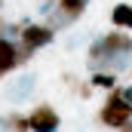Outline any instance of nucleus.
<instances>
[{
  "label": "nucleus",
  "instance_id": "obj_1",
  "mask_svg": "<svg viewBox=\"0 0 132 132\" xmlns=\"http://www.w3.org/2000/svg\"><path fill=\"white\" fill-rule=\"evenodd\" d=\"M132 120V104H126V101L120 98V92H117V86L108 92V98H104V104L98 108V123L101 126H111V129H120L123 123H129Z\"/></svg>",
  "mask_w": 132,
  "mask_h": 132
},
{
  "label": "nucleus",
  "instance_id": "obj_2",
  "mask_svg": "<svg viewBox=\"0 0 132 132\" xmlns=\"http://www.w3.org/2000/svg\"><path fill=\"white\" fill-rule=\"evenodd\" d=\"M62 117L52 104H34L28 111V129L31 132H59Z\"/></svg>",
  "mask_w": 132,
  "mask_h": 132
},
{
  "label": "nucleus",
  "instance_id": "obj_3",
  "mask_svg": "<svg viewBox=\"0 0 132 132\" xmlns=\"http://www.w3.org/2000/svg\"><path fill=\"white\" fill-rule=\"evenodd\" d=\"M19 40L28 43L31 49H43V46H49V43L55 40V31L46 28V25H34V22H28V25L22 28V34H19Z\"/></svg>",
  "mask_w": 132,
  "mask_h": 132
},
{
  "label": "nucleus",
  "instance_id": "obj_4",
  "mask_svg": "<svg viewBox=\"0 0 132 132\" xmlns=\"http://www.w3.org/2000/svg\"><path fill=\"white\" fill-rule=\"evenodd\" d=\"M34 86H37V74H22V77L15 80V86L6 89V98L9 101H25L28 95H31Z\"/></svg>",
  "mask_w": 132,
  "mask_h": 132
},
{
  "label": "nucleus",
  "instance_id": "obj_5",
  "mask_svg": "<svg viewBox=\"0 0 132 132\" xmlns=\"http://www.w3.org/2000/svg\"><path fill=\"white\" fill-rule=\"evenodd\" d=\"M15 40L0 37V77H6L9 71H15Z\"/></svg>",
  "mask_w": 132,
  "mask_h": 132
},
{
  "label": "nucleus",
  "instance_id": "obj_6",
  "mask_svg": "<svg viewBox=\"0 0 132 132\" xmlns=\"http://www.w3.org/2000/svg\"><path fill=\"white\" fill-rule=\"evenodd\" d=\"M0 129L3 132H31L28 129V114H22V111L3 114V117H0Z\"/></svg>",
  "mask_w": 132,
  "mask_h": 132
},
{
  "label": "nucleus",
  "instance_id": "obj_7",
  "mask_svg": "<svg viewBox=\"0 0 132 132\" xmlns=\"http://www.w3.org/2000/svg\"><path fill=\"white\" fill-rule=\"evenodd\" d=\"M111 25L132 34V3H117V6L111 9Z\"/></svg>",
  "mask_w": 132,
  "mask_h": 132
},
{
  "label": "nucleus",
  "instance_id": "obj_8",
  "mask_svg": "<svg viewBox=\"0 0 132 132\" xmlns=\"http://www.w3.org/2000/svg\"><path fill=\"white\" fill-rule=\"evenodd\" d=\"M89 86H92V89H104V92H111V89L117 86V74H114V71H92Z\"/></svg>",
  "mask_w": 132,
  "mask_h": 132
},
{
  "label": "nucleus",
  "instance_id": "obj_9",
  "mask_svg": "<svg viewBox=\"0 0 132 132\" xmlns=\"http://www.w3.org/2000/svg\"><path fill=\"white\" fill-rule=\"evenodd\" d=\"M77 19L71 15V12H65V9H49V22H46V28H52V31H65V28H71Z\"/></svg>",
  "mask_w": 132,
  "mask_h": 132
},
{
  "label": "nucleus",
  "instance_id": "obj_10",
  "mask_svg": "<svg viewBox=\"0 0 132 132\" xmlns=\"http://www.w3.org/2000/svg\"><path fill=\"white\" fill-rule=\"evenodd\" d=\"M55 3H59V9H65V12H71L74 19H80L89 0H55Z\"/></svg>",
  "mask_w": 132,
  "mask_h": 132
},
{
  "label": "nucleus",
  "instance_id": "obj_11",
  "mask_svg": "<svg viewBox=\"0 0 132 132\" xmlns=\"http://www.w3.org/2000/svg\"><path fill=\"white\" fill-rule=\"evenodd\" d=\"M34 52H37V49H31L28 43H22V40H19V43H15V65H19V68L28 65V62L34 59Z\"/></svg>",
  "mask_w": 132,
  "mask_h": 132
},
{
  "label": "nucleus",
  "instance_id": "obj_12",
  "mask_svg": "<svg viewBox=\"0 0 132 132\" xmlns=\"http://www.w3.org/2000/svg\"><path fill=\"white\" fill-rule=\"evenodd\" d=\"M120 92V98L126 101V104H132V86H123V89H117Z\"/></svg>",
  "mask_w": 132,
  "mask_h": 132
},
{
  "label": "nucleus",
  "instance_id": "obj_13",
  "mask_svg": "<svg viewBox=\"0 0 132 132\" xmlns=\"http://www.w3.org/2000/svg\"><path fill=\"white\" fill-rule=\"evenodd\" d=\"M6 25H9V22H6V19L0 15V37H6Z\"/></svg>",
  "mask_w": 132,
  "mask_h": 132
},
{
  "label": "nucleus",
  "instance_id": "obj_14",
  "mask_svg": "<svg viewBox=\"0 0 132 132\" xmlns=\"http://www.w3.org/2000/svg\"><path fill=\"white\" fill-rule=\"evenodd\" d=\"M120 132H132V120H129V123H123V126H120Z\"/></svg>",
  "mask_w": 132,
  "mask_h": 132
},
{
  "label": "nucleus",
  "instance_id": "obj_15",
  "mask_svg": "<svg viewBox=\"0 0 132 132\" xmlns=\"http://www.w3.org/2000/svg\"><path fill=\"white\" fill-rule=\"evenodd\" d=\"M0 6H3V0H0Z\"/></svg>",
  "mask_w": 132,
  "mask_h": 132
}]
</instances>
